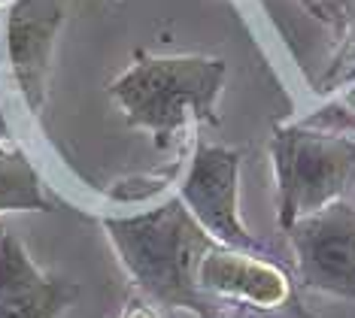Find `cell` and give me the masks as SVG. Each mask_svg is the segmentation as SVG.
<instances>
[{"mask_svg":"<svg viewBox=\"0 0 355 318\" xmlns=\"http://www.w3.org/2000/svg\"><path fill=\"white\" fill-rule=\"evenodd\" d=\"M112 249L146 300L167 309H189L209 318V300L198 285L200 258L216 246L180 197L143 209L137 215L103 218Z\"/></svg>","mask_w":355,"mask_h":318,"instance_id":"obj_1","label":"cell"},{"mask_svg":"<svg viewBox=\"0 0 355 318\" xmlns=\"http://www.w3.org/2000/svg\"><path fill=\"white\" fill-rule=\"evenodd\" d=\"M228 64L209 55H140L116 82L112 100L128 125L152 134L164 149L185 125H219V103Z\"/></svg>","mask_w":355,"mask_h":318,"instance_id":"obj_2","label":"cell"},{"mask_svg":"<svg viewBox=\"0 0 355 318\" xmlns=\"http://www.w3.org/2000/svg\"><path fill=\"white\" fill-rule=\"evenodd\" d=\"M352 79H355V28H352L349 39L343 43V52H340V58H337L334 70L328 73L325 85H346V82H352Z\"/></svg>","mask_w":355,"mask_h":318,"instance_id":"obj_10","label":"cell"},{"mask_svg":"<svg viewBox=\"0 0 355 318\" xmlns=\"http://www.w3.org/2000/svg\"><path fill=\"white\" fill-rule=\"evenodd\" d=\"M0 143H10V125H6L3 109H0Z\"/></svg>","mask_w":355,"mask_h":318,"instance_id":"obj_13","label":"cell"},{"mask_svg":"<svg viewBox=\"0 0 355 318\" xmlns=\"http://www.w3.org/2000/svg\"><path fill=\"white\" fill-rule=\"evenodd\" d=\"M270 154L279 191V227L343 200L355 185V136L349 134L306 125L277 127Z\"/></svg>","mask_w":355,"mask_h":318,"instance_id":"obj_3","label":"cell"},{"mask_svg":"<svg viewBox=\"0 0 355 318\" xmlns=\"http://www.w3.org/2000/svg\"><path fill=\"white\" fill-rule=\"evenodd\" d=\"M119 318H161V312L155 309V303H152V300H146V297L140 294V297H131V300H128Z\"/></svg>","mask_w":355,"mask_h":318,"instance_id":"obj_11","label":"cell"},{"mask_svg":"<svg viewBox=\"0 0 355 318\" xmlns=\"http://www.w3.org/2000/svg\"><path fill=\"white\" fill-rule=\"evenodd\" d=\"M76 294L73 282L46 276L19 236L0 227V318H61Z\"/></svg>","mask_w":355,"mask_h":318,"instance_id":"obj_8","label":"cell"},{"mask_svg":"<svg viewBox=\"0 0 355 318\" xmlns=\"http://www.w3.org/2000/svg\"><path fill=\"white\" fill-rule=\"evenodd\" d=\"M349 125H352V130H355V118H349Z\"/></svg>","mask_w":355,"mask_h":318,"instance_id":"obj_16","label":"cell"},{"mask_svg":"<svg viewBox=\"0 0 355 318\" xmlns=\"http://www.w3.org/2000/svg\"><path fill=\"white\" fill-rule=\"evenodd\" d=\"M240 164L243 152L216 145L198 136L176 197L195 215V222L213 236L216 246L261 251V242L249 233L240 212Z\"/></svg>","mask_w":355,"mask_h":318,"instance_id":"obj_4","label":"cell"},{"mask_svg":"<svg viewBox=\"0 0 355 318\" xmlns=\"http://www.w3.org/2000/svg\"><path fill=\"white\" fill-rule=\"evenodd\" d=\"M306 3H310V6H316V0H306Z\"/></svg>","mask_w":355,"mask_h":318,"instance_id":"obj_15","label":"cell"},{"mask_svg":"<svg viewBox=\"0 0 355 318\" xmlns=\"http://www.w3.org/2000/svg\"><path fill=\"white\" fill-rule=\"evenodd\" d=\"M49 209L31 161L10 143H0V212Z\"/></svg>","mask_w":355,"mask_h":318,"instance_id":"obj_9","label":"cell"},{"mask_svg":"<svg viewBox=\"0 0 355 318\" xmlns=\"http://www.w3.org/2000/svg\"><path fill=\"white\" fill-rule=\"evenodd\" d=\"M346 106H349V109L355 112V88H349V91H346Z\"/></svg>","mask_w":355,"mask_h":318,"instance_id":"obj_14","label":"cell"},{"mask_svg":"<svg viewBox=\"0 0 355 318\" xmlns=\"http://www.w3.org/2000/svg\"><path fill=\"white\" fill-rule=\"evenodd\" d=\"M73 0H10L3 15V48L12 82L31 112L43 109L58 34Z\"/></svg>","mask_w":355,"mask_h":318,"instance_id":"obj_6","label":"cell"},{"mask_svg":"<svg viewBox=\"0 0 355 318\" xmlns=\"http://www.w3.org/2000/svg\"><path fill=\"white\" fill-rule=\"evenodd\" d=\"M198 285L209 300L261 312H282V306L292 300V282L279 264L261 251L228 246H213L200 258Z\"/></svg>","mask_w":355,"mask_h":318,"instance_id":"obj_7","label":"cell"},{"mask_svg":"<svg viewBox=\"0 0 355 318\" xmlns=\"http://www.w3.org/2000/svg\"><path fill=\"white\" fill-rule=\"evenodd\" d=\"M231 318H282V312H261V309H249V306H234Z\"/></svg>","mask_w":355,"mask_h":318,"instance_id":"obj_12","label":"cell"},{"mask_svg":"<svg viewBox=\"0 0 355 318\" xmlns=\"http://www.w3.org/2000/svg\"><path fill=\"white\" fill-rule=\"evenodd\" d=\"M297 279L310 291L355 300V206L346 200L328 203L288 227Z\"/></svg>","mask_w":355,"mask_h":318,"instance_id":"obj_5","label":"cell"}]
</instances>
